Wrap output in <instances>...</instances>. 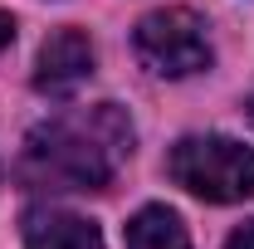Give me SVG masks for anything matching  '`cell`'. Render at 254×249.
Masks as SVG:
<instances>
[{
    "mask_svg": "<svg viewBox=\"0 0 254 249\" xmlns=\"http://www.w3.org/2000/svg\"><path fill=\"white\" fill-rule=\"evenodd\" d=\"M250 118H254V93H250Z\"/></svg>",
    "mask_w": 254,
    "mask_h": 249,
    "instance_id": "cell-9",
    "label": "cell"
},
{
    "mask_svg": "<svg viewBox=\"0 0 254 249\" xmlns=\"http://www.w3.org/2000/svg\"><path fill=\"white\" fill-rule=\"evenodd\" d=\"M123 240H127V249H190L181 215L166 210V205H142L137 215L127 220Z\"/></svg>",
    "mask_w": 254,
    "mask_h": 249,
    "instance_id": "cell-6",
    "label": "cell"
},
{
    "mask_svg": "<svg viewBox=\"0 0 254 249\" xmlns=\"http://www.w3.org/2000/svg\"><path fill=\"white\" fill-rule=\"evenodd\" d=\"M225 249H254V220H250V225H240V230L230 235V245H225Z\"/></svg>",
    "mask_w": 254,
    "mask_h": 249,
    "instance_id": "cell-7",
    "label": "cell"
},
{
    "mask_svg": "<svg viewBox=\"0 0 254 249\" xmlns=\"http://www.w3.org/2000/svg\"><path fill=\"white\" fill-rule=\"evenodd\" d=\"M166 171L176 186H186L200 200H215V205L254 195V147L235 142V137H215V132L181 137L166 156Z\"/></svg>",
    "mask_w": 254,
    "mask_h": 249,
    "instance_id": "cell-2",
    "label": "cell"
},
{
    "mask_svg": "<svg viewBox=\"0 0 254 249\" xmlns=\"http://www.w3.org/2000/svg\"><path fill=\"white\" fill-rule=\"evenodd\" d=\"M132 142V118L118 103L64 108L25 137L20 181L30 190H108L127 166Z\"/></svg>",
    "mask_w": 254,
    "mask_h": 249,
    "instance_id": "cell-1",
    "label": "cell"
},
{
    "mask_svg": "<svg viewBox=\"0 0 254 249\" xmlns=\"http://www.w3.org/2000/svg\"><path fill=\"white\" fill-rule=\"evenodd\" d=\"M132 49L142 68H152L157 78H190L200 68H210V34H205V20L190 15L181 5H166V10H152L137 34H132Z\"/></svg>",
    "mask_w": 254,
    "mask_h": 249,
    "instance_id": "cell-3",
    "label": "cell"
},
{
    "mask_svg": "<svg viewBox=\"0 0 254 249\" xmlns=\"http://www.w3.org/2000/svg\"><path fill=\"white\" fill-rule=\"evenodd\" d=\"M25 249H103L93 220L59 210V205H34L25 210Z\"/></svg>",
    "mask_w": 254,
    "mask_h": 249,
    "instance_id": "cell-5",
    "label": "cell"
},
{
    "mask_svg": "<svg viewBox=\"0 0 254 249\" xmlns=\"http://www.w3.org/2000/svg\"><path fill=\"white\" fill-rule=\"evenodd\" d=\"M10 39H15V20H10V15H5V10H0V49H5V44H10Z\"/></svg>",
    "mask_w": 254,
    "mask_h": 249,
    "instance_id": "cell-8",
    "label": "cell"
},
{
    "mask_svg": "<svg viewBox=\"0 0 254 249\" xmlns=\"http://www.w3.org/2000/svg\"><path fill=\"white\" fill-rule=\"evenodd\" d=\"M88 73H93V39L78 30V25H64L39 49L34 88L49 93V98H68L78 83H88Z\"/></svg>",
    "mask_w": 254,
    "mask_h": 249,
    "instance_id": "cell-4",
    "label": "cell"
}]
</instances>
